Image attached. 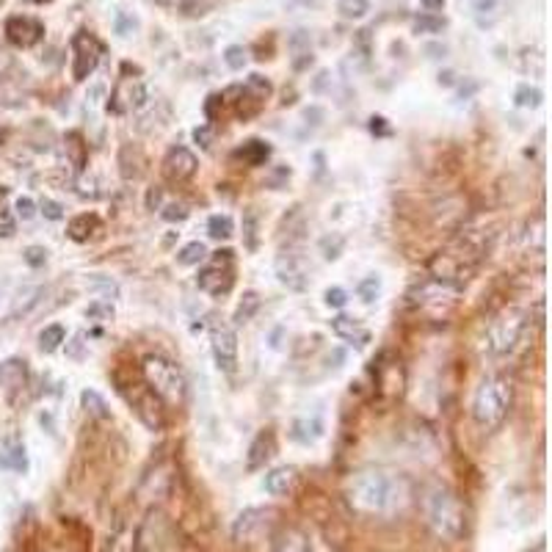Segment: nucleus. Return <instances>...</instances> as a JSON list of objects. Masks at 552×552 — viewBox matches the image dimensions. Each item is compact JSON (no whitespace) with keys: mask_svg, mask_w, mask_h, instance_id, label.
<instances>
[{"mask_svg":"<svg viewBox=\"0 0 552 552\" xmlns=\"http://www.w3.org/2000/svg\"><path fill=\"white\" fill-rule=\"evenodd\" d=\"M276 276H280V282L291 291H307L310 288V262L304 260L302 251L288 249L276 257Z\"/></svg>","mask_w":552,"mask_h":552,"instance_id":"nucleus-14","label":"nucleus"},{"mask_svg":"<svg viewBox=\"0 0 552 552\" xmlns=\"http://www.w3.org/2000/svg\"><path fill=\"white\" fill-rule=\"evenodd\" d=\"M378 291H381V280H378V276H367V280H362L359 288H356V293H359V299H362L365 304H373L376 296H378Z\"/></svg>","mask_w":552,"mask_h":552,"instance_id":"nucleus-40","label":"nucleus"},{"mask_svg":"<svg viewBox=\"0 0 552 552\" xmlns=\"http://www.w3.org/2000/svg\"><path fill=\"white\" fill-rule=\"evenodd\" d=\"M332 332H334L340 340H345V343H351V345H356V348H365V345L370 343V329H367L359 318H351V315H337V318H332Z\"/></svg>","mask_w":552,"mask_h":552,"instance_id":"nucleus-17","label":"nucleus"},{"mask_svg":"<svg viewBox=\"0 0 552 552\" xmlns=\"http://www.w3.org/2000/svg\"><path fill=\"white\" fill-rule=\"evenodd\" d=\"M205 257H207V249H205L202 240H191V243H186V246L177 251V262H180V265H199Z\"/></svg>","mask_w":552,"mask_h":552,"instance_id":"nucleus-34","label":"nucleus"},{"mask_svg":"<svg viewBox=\"0 0 552 552\" xmlns=\"http://www.w3.org/2000/svg\"><path fill=\"white\" fill-rule=\"evenodd\" d=\"M243 89H246L251 97H257L260 102H265V100L271 97V91H273V89H271V80L262 78V75H249L246 83H243Z\"/></svg>","mask_w":552,"mask_h":552,"instance_id":"nucleus-37","label":"nucleus"},{"mask_svg":"<svg viewBox=\"0 0 552 552\" xmlns=\"http://www.w3.org/2000/svg\"><path fill=\"white\" fill-rule=\"evenodd\" d=\"M273 453H276L273 431H271V429H262V431L254 437L251 448H249V462H246V467H249V470H260V467H265V462H268Z\"/></svg>","mask_w":552,"mask_h":552,"instance_id":"nucleus-19","label":"nucleus"},{"mask_svg":"<svg viewBox=\"0 0 552 552\" xmlns=\"http://www.w3.org/2000/svg\"><path fill=\"white\" fill-rule=\"evenodd\" d=\"M260 307H262V299H260V293H254V291H246L243 293V299L238 302V307H235V315H232V321L238 324V326H243V324H249L257 313H260Z\"/></svg>","mask_w":552,"mask_h":552,"instance_id":"nucleus-27","label":"nucleus"},{"mask_svg":"<svg viewBox=\"0 0 552 552\" xmlns=\"http://www.w3.org/2000/svg\"><path fill=\"white\" fill-rule=\"evenodd\" d=\"M4 31H6V39L20 50H28V48H34V45H39L45 39V26L37 17H28V15L9 17Z\"/></svg>","mask_w":552,"mask_h":552,"instance_id":"nucleus-15","label":"nucleus"},{"mask_svg":"<svg viewBox=\"0 0 552 552\" xmlns=\"http://www.w3.org/2000/svg\"><path fill=\"white\" fill-rule=\"evenodd\" d=\"M514 406V384L508 376H486L472 398V420L481 431H497Z\"/></svg>","mask_w":552,"mask_h":552,"instance_id":"nucleus-2","label":"nucleus"},{"mask_svg":"<svg viewBox=\"0 0 552 552\" xmlns=\"http://www.w3.org/2000/svg\"><path fill=\"white\" fill-rule=\"evenodd\" d=\"M519 243H522V249L527 251V254H533V257H544V251H547V232H544V216L541 213H536L527 224H525V229L519 232Z\"/></svg>","mask_w":552,"mask_h":552,"instance_id":"nucleus-18","label":"nucleus"},{"mask_svg":"<svg viewBox=\"0 0 552 552\" xmlns=\"http://www.w3.org/2000/svg\"><path fill=\"white\" fill-rule=\"evenodd\" d=\"M235 161H243V166L254 169V166H265V161L271 158V147L265 142H257V138H251V142H246L243 147L235 150L232 155Z\"/></svg>","mask_w":552,"mask_h":552,"instance_id":"nucleus-24","label":"nucleus"},{"mask_svg":"<svg viewBox=\"0 0 552 552\" xmlns=\"http://www.w3.org/2000/svg\"><path fill=\"white\" fill-rule=\"evenodd\" d=\"M147 100H150V91H147L142 78L122 75L111 89L108 111L116 113V116H124V113H133V111H142L147 105Z\"/></svg>","mask_w":552,"mask_h":552,"instance_id":"nucleus-11","label":"nucleus"},{"mask_svg":"<svg viewBox=\"0 0 552 552\" xmlns=\"http://www.w3.org/2000/svg\"><path fill=\"white\" fill-rule=\"evenodd\" d=\"M86 291L102 296V302H105V299H119V285L111 280V276H102V273H91V276H89V280H86Z\"/></svg>","mask_w":552,"mask_h":552,"instance_id":"nucleus-29","label":"nucleus"},{"mask_svg":"<svg viewBox=\"0 0 552 552\" xmlns=\"http://www.w3.org/2000/svg\"><path fill=\"white\" fill-rule=\"evenodd\" d=\"M83 348H86V343H83V334H78L69 345H67V356L69 359H75V362H80L83 359Z\"/></svg>","mask_w":552,"mask_h":552,"instance_id":"nucleus-53","label":"nucleus"},{"mask_svg":"<svg viewBox=\"0 0 552 552\" xmlns=\"http://www.w3.org/2000/svg\"><path fill=\"white\" fill-rule=\"evenodd\" d=\"M64 340H67L64 326H61V324H50V326H45V329L39 332V351H42V354H53V351L61 348Z\"/></svg>","mask_w":552,"mask_h":552,"instance_id":"nucleus-30","label":"nucleus"},{"mask_svg":"<svg viewBox=\"0 0 552 552\" xmlns=\"http://www.w3.org/2000/svg\"><path fill=\"white\" fill-rule=\"evenodd\" d=\"M80 406H83V411L89 414V418H94V420H108L111 418V409H108L105 398L97 389H83L80 392Z\"/></svg>","mask_w":552,"mask_h":552,"instance_id":"nucleus-26","label":"nucleus"},{"mask_svg":"<svg viewBox=\"0 0 552 552\" xmlns=\"http://www.w3.org/2000/svg\"><path fill=\"white\" fill-rule=\"evenodd\" d=\"M321 437H324V423H321L318 418H315V420H296V423H293V440L310 445V442H315V440H321Z\"/></svg>","mask_w":552,"mask_h":552,"instance_id":"nucleus-32","label":"nucleus"},{"mask_svg":"<svg viewBox=\"0 0 552 552\" xmlns=\"http://www.w3.org/2000/svg\"><path fill=\"white\" fill-rule=\"evenodd\" d=\"M28 381V365L26 359H4L0 362V389H20Z\"/></svg>","mask_w":552,"mask_h":552,"instance_id":"nucleus-20","label":"nucleus"},{"mask_svg":"<svg viewBox=\"0 0 552 552\" xmlns=\"http://www.w3.org/2000/svg\"><path fill=\"white\" fill-rule=\"evenodd\" d=\"M343 246H345V240H343V235H337V232L321 238V251H324L326 260H337L340 251H343Z\"/></svg>","mask_w":552,"mask_h":552,"instance_id":"nucleus-42","label":"nucleus"},{"mask_svg":"<svg viewBox=\"0 0 552 552\" xmlns=\"http://www.w3.org/2000/svg\"><path fill=\"white\" fill-rule=\"evenodd\" d=\"M345 497L351 508L362 514H384L395 505V481H389L384 472L365 470L348 478Z\"/></svg>","mask_w":552,"mask_h":552,"instance_id":"nucleus-3","label":"nucleus"},{"mask_svg":"<svg viewBox=\"0 0 552 552\" xmlns=\"http://www.w3.org/2000/svg\"><path fill=\"white\" fill-rule=\"evenodd\" d=\"M373 387L384 403H398L406 392V367L398 356H381L373 367Z\"/></svg>","mask_w":552,"mask_h":552,"instance_id":"nucleus-10","label":"nucleus"},{"mask_svg":"<svg viewBox=\"0 0 552 552\" xmlns=\"http://www.w3.org/2000/svg\"><path fill=\"white\" fill-rule=\"evenodd\" d=\"M210 348H213V359H216L218 370L235 373V367H238V334H235L232 324L213 321V326H210Z\"/></svg>","mask_w":552,"mask_h":552,"instance_id":"nucleus-13","label":"nucleus"},{"mask_svg":"<svg viewBox=\"0 0 552 552\" xmlns=\"http://www.w3.org/2000/svg\"><path fill=\"white\" fill-rule=\"evenodd\" d=\"M291 45H293V50H299V45H310V34H307V31H296V37H293ZM299 56H313V53H310V50H302Z\"/></svg>","mask_w":552,"mask_h":552,"instance_id":"nucleus-54","label":"nucleus"},{"mask_svg":"<svg viewBox=\"0 0 552 552\" xmlns=\"http://www.w3.org/2000/svg\"><path fill=\"white\" fill-rule=\"evenodd\" d=\"M527 552H544V544H536L533 549H527Z\"/></svg>","mask_w":552,"mask_h":552,"instance_id":"nucleus-57","label":"nucleus"},{"mask_svg":"<svg viewBox=\"0 0 552 552\" xmlns=\"http://www.w3.org/2000/svg\"><path fill=\"white\" fill-rule=\"evenodd\" d=\"M273 552H310V541L299 527H285L273 541Z\"/></svg>","mask_w":552,"mask_h":552,"instance_id":"nucleus-25","label":"nucleus"},{"mask_svg":"<svg viewBox=\"0 0 552 552\" xmlns=\"http://www.w3.org/2000/svg\"><path fill=\"white\" fill-rule=\"evenodd\" d=\"M337 12L345 20H362L370 12V0H337Z\"/></svg>","mask_w":552,"mask_h":552,"instance_id":"nucleus-36","label":"nucleus"},{"mask_svg":"<svg viewBox=\"0 0 552 552\" xmlns=\"http://www.w3.org/2000/svg\"><path fill=\"white\" fill-rule=\"evenodd\" d=\"M426 522L434 530L437 538L442 541H459L467 533V505L462 503V497L448 489V486H434L426 494Z\"/></svg>","mask_w":552,"mask_h":552,"instance_id":"nucleus-1","label":"nucleus"},{"mask_svg":"<svg viewBox=\"0 0 552 552\" xmlns=\"http://www.w3.org/2000/svg\"><path fill=\"white\" fill-rule=\"evenodd\" d=\"M23 257H26V262H28L31 268H42V265L48 262V249H45V246H28Z\"/></svg>","mask_w":552,"mask_h":552,"instance_id":"nucleus-45","label":"nucleus"},{"mask_svg":"<svg viewBox=\"0 0 552 552\" xmlns=\"http://www.w3.org/2000/svg\"><path fill=\"white\" fill-rule=\"evenodd\" d=\"M100 218L94 216V213H80V216H75L72 221H69V227H67V235L75 240V243H86V240H91L97 232H100Z\"/></svg>","mask_w":552,"mask_h":552,"instance_id":"nucleus-23","label":"nucleus"},{"mask_svg":"<svg viewBox=\"0 0 552 552\" xmlns=\"http://www.w3.org/2000/svg\"><path fill=\"white\" fill-rule=\"evenodd\" d=\"M39 207H42V216H45L48 221H61V218H64V207H61L56 199H48V196H45Z\"/></svg>","mask_w":552,"mask_h":552,"instance_id":"nucleus-47","label":"nucleus"},{"mask_svg":"<svg viewBox=\"0 0 552 552\" xmlns=\"http://www.w3.org/2000/svg\"><path fill=\"white\" fill-rule=\"evenodd\" d=\"M472 12H475L478 26H481V28H489V26H494L497 17H500V0H475Z\"/></svg>","mask_w":552,"mask_h":552,"instance_id":"nucleus-31","label":"nucleus"},{"mask_svg":"<svg viewBox=\"0 0 552 552\" xmlns=\"http://www.w3.org/2000/svg\"><path fill=\"white\" fill-rule=\"evenodd\" d=\"M64 153H67V161L72 164L75 172H83V169H86V161H89V144H86L83 133L69 130V133L64 135Z\"/></svg>","mask_w":552,"mask_h":552,"instance_id":"nucleus-22","label":"nucleus"},{"mask_svg":"<svg viewBox=\"0 0 552 552\" xmlns=\"http://www.w3.org/2000/svg\"><path fill=\"white\" fill-rule=\"evenodd\" d=\"M541 100H544V94H541L536 86H527V83L514 91V102H516L519 108H538Z\"/></svg>","mask_w":552,"mask_h":552,"instance_id":"nucleus-38","label":"nucleus"},{"mask_svg":"<svg viewBox=\"0 0 552 552\" xmlns=\"http://www.w3.org/2000/svg\"><path fill=\"white\" fill-rule=\"evenodd\" d=\"M194 142H196L202 150H210V147H213V127H210V124H199V127L194 130Z\"/></svg>","mask_w":552,"mask_h":552,"instance_id":"nucleus-49","label":"nucleus"},{"mask_svg":"<svg viewBox=\"0 0 552 552\" xmlns=\"http://www.w3.org/2000/svg\"><path fill=\"white\" fill-rule=\"evenodd\" d=\"M196 285H199L202 293H207L213 299L227 296L235 288V251L232 249L216 251L213 260L199 271Z\"/></svg>","mask_w":552,"mask_h":552,"instance_id":"nucleus-9","label":"nucleus"},{"mask_svg":"<svg viewBox=\"0 0 552 552\" xmlns=\"http://www.w3.org/2000/svg\"><path fill=\"white\" fill-rule=\"evenodd\" d=\"M442 28H445V20L437 15H420L418 20H414V31L418 34H440Z\"/></svg>","mask_w":552,"mask_h":552,"instance_id":"nucleus-39","label":"nucleus"},{"mask_svg":"<svg viewBox=\"0 0 552 552\" xmlns=\"http://www.w3.org/2000/svg\"><path fill=\"white\" fill-rule=\"evenodd\" d=\"M161 199H164V191H161V188H150V194H147V207H150V210H158Z\"/></svg>","mask_w":552,"mask_h":552,"instance_id":"nucleus-55","label":"nucleus"},{"mask_svg":"<svg viewBox=\"0 0 552 552\" xmlns=\"http://www.w3.org/2000/svg\"><path fill=\"white\" fill-rule=\"evenodd\" d=\"M420 4H423L426 15H437V12L445 9V0H420Z\"/></svg>","mask_w":552,"mask_h":552,"instance_id":"nucleus-56","label":"nucleus"},{"mask_svg":"<svg viewBox=\"0 0 552 552\" xmlns=\"http://www.w3.org/2000/svg\"><path fill=\"white\" fill-rule=\"evenodd\" d=\"M17 232V216L9 210H0V238H15Z\"/></svg>","mask_w":552,"mask_h":552,"instance_id":"nucleus-43","label":"nucleus"},{"mask_svg":"<svg viewBox=\"0 0 552 552\" xmlns=\"http://www.w3.org/2000/svg\"><path fill=\"white\" fill-rule=\"evenodd\" d=\"M291 180V166H280V169H276L271 177H268V183L276 188V191H282V183H288Z\"/></svg>","mask_w":552,"mask_h":552,"instance_id":"nucleus-51","label":"nucleus"},{"mask_svg":"<svg viewBox=\"0 0 552 552\" xmlns=\"http://www.w3.org/2000/svg\"><path fill=\"white\" fill-rule=\"evenodd\" d=\"M462 302V288L440 280H426L409 293V304L429 321H448Z\"/></svg>","mask_w":552,"mask_h":552,"instance_id":"nucleus-5","label":"nucleus"},{"mask_svg":"<svg viewBox=\"0 0 552 552\" xmlns=\"http://www.w3.org/2000/svg\"><path fill=\"white\" fill-rule=\"evenodd\" d=\"M207 232L216 240H229L235 235V221L227 213H216V216L207 218Z\"/></svg>","mask_w":552,"mask_h":552,"instance_id":"nucleus-33","label":"nucleus"},{"mask_svg":"<svg viewBox=\"0 0 552 552\" xmlns=\"http://www.w3.org/2000/svg\"><path fill=\"white\" fill-rule=\"evenodd\" d=\"M240 224H243V246L249 251H257V246H260V213L254 207H246Z\"/></svg>","mask_w":552,"mask_h":552,"instance_id":"nucleus-28","label":"nucleus"},{"mask_svg":"<svg viewBox=\"0 0 552 552\" xmlns=\"http://www.w3.org/2000/svg\"><path fill=\"white\" fill-rule=\"evenodd\" d=\"M296 478H299L296 467H276L265 475V492L273 497H282L296 486Z\"/></svg>","mask_w":552,"mask_h":552,"instance_id":"nucleus-21","label":"nucleus"},{"mask_svg":"<svg viewBox=\"0 0 552 552\" xmlns=\"http://www.w3.org/2000/svg\"><path fill=\"white\" fill-rule=\"evenodd\" d=\"M475 260H478V249L472 243H459L453 249L437 251L429 260V273H431V280L462 288V282H467L470 273L475 271Z\"/></svg>","mask_w":552,"mask_h":552,"instance_id":"nucleus-7","label":"nucleus"},{"mask_svg":"<svg viewBox=\"0 0 552 552\" xmlns=\"http://www.w3.org/2000/svg\"><path fill=\"white\" fill-rule=\"evenodd\" d=\"M246 58H249V56H246V48H243V45H229V48L224 50V64H227L229 69H235V72L246 67Z\"/></svg>","mask_w":552,"mask_h":552,"instance_id":"nucleus-41","label":"nucleus"},{"mask_svg":"<svg viewBox=\"0 0 552 552\" xmlns=\"http://www.w3.org/2000/svg\"><path fill=\"white\" fill-rule=\"evenodd\" d=\"M161 216H164L166 221H172V224H175V221H186V218H188V207H186L183 202H172V205L164 207Z\"/></svg>","mask_w":552,"mask_h":552,"instance_id":"nucleus-48","label":"nucleus"},{"mask_svg":"<svg viewBox=\"0 0 552 552\" xmlns=\"http://www.w3.org/2000/svg\"><path fill=\"white\" fill-rule=\"evenodd\" d=\"M142 376H144V384L161 398L164 406L180 409L186 403L188 381L172 359H166L161 354H147L142 359Z\"/></svg>","mask_w":552,"mask_h":552,"instance_id":"nucleus-4","label":"nucleus"},{"mask_svg":"<svg viewBox=\"0 0 552 552\" xmlns=\"http://www.w3.org/2000/svg\"><path fill=\"white\" fill-rule=\"evenodd\" d=\"M69 48H72V78L78 83H83L97 69V64L102 58V42L89 31H78L72 37Z\"/></svg>","mask_w":552,"mask_h":552,"instance_id":"nucleus-12","label":"nucleus"},{"mask_svg":"<svg viewBox=\"0 0 552 552\" xmlns=\"http://www.w3.org/2000/svg\"><path fill=\"white\" fill-rule=\"evenodd\" d=\"M161 169H164V177H166L172 186H183V183H188V180L196 175L199 161H196V155H194L188 147H172V150L166 153Z\"/></svg>","mask_w":552,"mask_h":552,"instance_id":"nucleus-16","label":"nucleus"},{"mask_svg":"<svg viewBox=\"0 0 552 552\" xmlns=\"http://www.w3.org/2000/svg\"><path fill=\"white\" fill-rule=\"evenodd\" d=\"M324 302H326V307H332V310H343V307L348 304V293H345L343 288H329L326 296H324Z\"/></svg>","mask_w":552,"mask_h":552,"instance_id":"nucleus-46","label":"nucleus"},{"mask_svg":"<svg viewBox=\"0 0 552 552\" xmlns=\"http://www.w3.org/2000/svg\"><path fill=\"white\" fill-rule=\"evenodd\" d=\"M119 392L133 406L135 418L142 420L150 431L166 429V409H164L161 398L147 384H119Z\"/></svg>","mask_w":552,"mask_h":552,"instance_id":"nucleus-8","label":"nucleus"},{"mask_svg":"<svg viewBox=\"0 0 552 552\" xmlns=\"http://www.w3.org/2000/svg\"><path fill=\"white\" fill-rule=\"evenodd\" d=\"M205 6H207V0H180V12L183 15H202Z\"/></svg>","mask_w":552,"mask_h":552,"instance_id":"nucleus-52","label":"nucleus"},{"mask_svg":"<svg viewBox=\"0 0 552 552\" xmlns=\"http://www.w3.org/2000/svg\"><path fill=\"white\" fill-rule=\"evenodd\" d=\"M15 210H17V218L31 221V218L37 216V202H34L31 196H20V199L15 202Z\"/></svg>","mask_w":552,"mask_h":552,"instance_id":"nucleus-44","label":"nucleus"},{"mask_svg":"<svg viewBox=\"0 0 552 552\" xmlns=\"http://www.w3.org/2000/svg\"><path fill=\"white\" fill-rule=\"evenodd\" d=\"M86 321H91V324H111L113 321V304L111 302H102V299H97V302H91L89 307H86Z\"/></svg>","mask_w":552,"mask_h":552,"instance_id":"nucleus-35","label":"nucleus"},{"mask_svg":"<svg viewBox=\"0 0 552 552\" xmlns=\"http://www.w3.org/2000/svg\"><path fill=\"white\" fill-rule=\"evenodd\" d=\"M135 26H138V23H135L133 17H127L124 12L116 15V34H119V37H130V34L135 31Z\"/></svg>","mask_w":552,"mask_h":552,"instance_id":"nucleus-50","label":"nucleus"},{"mask_svg":"<svg viewBox=\"0 0 552 552\" xmlns=\"http://www.w3.org/2000/svg\"><path fill=\"white\" fill-rule=\"evenodd\" d=\"M525 313L519 307H503L500 313H494L481 334V351L489 356H505L516 348L522 332H525Z\"/></svg>","mask_w":552,"mask_h":552,"instance_id":"nucleus-6","label":"nucleus"}]
</instances>
